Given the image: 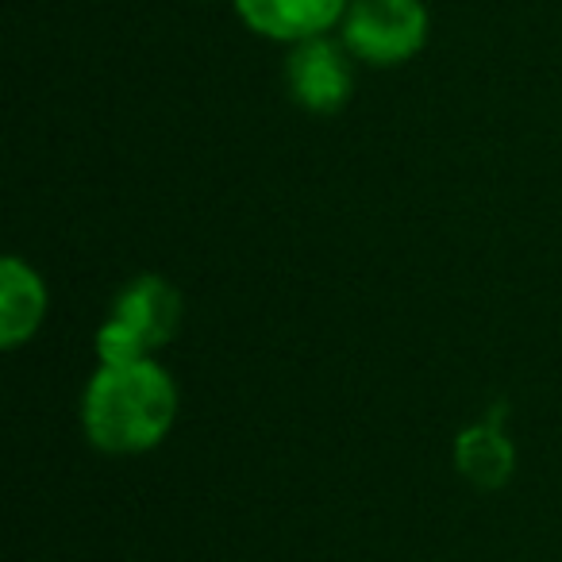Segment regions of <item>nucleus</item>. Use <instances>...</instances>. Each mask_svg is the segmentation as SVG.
<instances>
[{"mask_svg": "<svg viewBox=\"0 0 562 562\" xmlns=\"http://www.w3.org/2000/svg\"><path fill=\"white\" fill-rule=\"evenodd\" d=\"M181 321H186V297L170 278L139 273L124 281L93 336L97 367L155 359V351H162L181 331Z\"/></svg>", "mask_w": 562, "mask_h": 562, "instance_id": "2", "label": "nucleus"}, {"mask_svg": "<svg viewBox=\"0 0 562 562\" xmlns=\"http://www.w3.org/2000/svg\"><path fill=\"white\" fill-rule=\"evenodd\" d=\"M50 308V290L27 258L4 255L0 262V347L16 351L40 336Z\"/></svg>", "mask_w": 562, "mask_h": 562, "instance_id": "6", "label": "nucleus"}, {"mask_svg": "<svg viewBox=\"0 0 562 562\" xmlns=\"http://www.w3.org/2000/svg\"><path fill=\"white\" fill-rule=\"evenodd\" d=\"M181 393L158 359L97 367L81 390V431L89 447L116 459H135L166 443L178 424Z\"/></svg>", "mask_w": 562, "mask_h": 562, "instance_id": "1", "label": "nucleus"}, {"mask_svg": "<svg viewBox=\"0 0 562 562\" xmlns=\"http://www.w3.org/2000/svg\"><path fill=\"white\" fill-rule=\"evenodd\" d=\"M232 4L247 32L285 47L339 32L351 9V0H232Z\"/></svg>", "mask_w": 562, "mask_h": 562, "instance_id": "5", "label": "nucleus"}, {"mask_svg": "<svg viewBox=\"0 0 562 562\" xmlns=\"http://www.w3.org/2000/svg\"><path fill=\"white\" fill-rule=\"evenodd\" d=\"M451 462L462 474V482L477 485V490H501L513 482L516 474V443L505 428V413L482 416V420L467 424L454 436Z\"/></svg>", "mask_w": 562, "mask_h": 562, "instance_id": "7", "label": "nucleus"}, {"mask_svg": "<svg viewBox=\"0 0 562 562\" xmlns=\"http://www.w3.org/2000/svg\"><path fill=\"white\" fill-rule=\"evenodd\" d=\"M339 40L355 55V63L393 70L405 66L428 47L431 12L424 0H351Z\"/></svg>", "mask_w": 562, "mask_h": 562, "instance_id": "3", "label": "nucleus"}, {"mask_svg": "<svg viewBox=\"0 0 562 562\" xmlns=\"http://www.w3.org/2000/svg\"><path fill=\"white\" fill-rule=\"evenodd\" d=\"M285 86L297 109L313 116H336L355 93V55L339 35L293 43L285 58Z\"/></svg>", "mask_w": 562, "mask_h": 562, "instance_id": "4", "label": "nucleus"}]
</instances>
